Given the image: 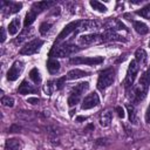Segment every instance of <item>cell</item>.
Returning <instances> with one entry per match:
<instances>
[{
	"instance_id": "1",
	"label": "cell",
	"mask_w": 150,
	"mask_h": 150,
	"mask_svg": "<svg viewBox=\"0 0 150 150\" xmlns=\"http://www.w3.org/2000/svg\"><path fill=\"white\" fill-rule=\"evenodd\" d=\"M79 50H81L80 47H77L75 45H71V43H68V42H64V43H61V45H55L52 48V50L49 52V56L54 57V59L64 57V56L75 54Z\"/></svg>"
},
{
	"instance_id": "2",
	"label": "cell",
	"mask_w": 150,
	"mask_h": 150,
	"mask_svg": "<svg viewBox=\"0 0 150 150\" xmlns=\"http://www.w3.org/2000/svg\"><path fill=\"white\" fill-rule=\"evenodd\" d=\"M115 80V70L112 68H107L104 70H102L98 75V80H97V89L98 90H105L108 87H110L112 84Z\"/></svg>"
},
{
	"instance_id": "3",
	"label": "cell",
	"mask_w": 150,
	"mask_h": 150,
	"mask_svg": "<svg viewBox=\"0 0 150 150\" xmlns=\"http://www.w3.org/2000/svg\"><path fill=\"white\" fill-rule=\"evenodd\" d=\"M89 88V83L88 82H80L77 83L75 87H73L70 95L68 97V105L69 107H74L80 102V98L82 96V94Z\"/></svg>"
},
{
	"instance_id": "4",
	"label": "cell",
	"mask_w": 150,
	"mask_h": 150,
	"mask_svg": "<svg viewBox=\"0 0 150 150\" xmlns=\"http://www.w3.org/2000/svg\"><path fill=\"white\" fill-rule=\"evenodd\" d=\"M139 68H141V67L138 66V63H137L135 60H132V61L130 62V64H129V67H128V70H127L125 80H124V87L127 88V90L132 87L134 81H135V79H136V76H137V74H138Z\"/></svg>"
},
{
	"instance_id": "5",
	"label": "cell",
	"mask_w": 150,
	"mask_h": 150,
	"mask_svg": "<svg viewBox=\"0 0 150 150\" xmlns=\"http://www.w3.org/2000/svg\"><path fill=\"white\" fill-rule=\"evenodd\" d=\"M42 45H43V40H41V39H34V40L27 42L20 49V54H22V55H32V54H35L36 52H39V49L42 47Z\"/></svg>"
},
{
	"instance_id": "6",
	"label": "cell",
	"mask_w": 150,
	"mask_h": 150,
	"mask_svg": "<svg viewBox=\"0 0 150 150\" xmlns=\"http://www.w3.org/2000/svg\"><path fill=\"white\" fill-rule=\"evenodd\" d=\"M77 26H79V20H75V21H71V22H69L63 29H62V32L59 34V36H57V40H56V43L55 45H59L61 41H63L66 38H68L70 34H73V33H77Z\"/></svg>"
},
{
	"instance_id": "7",
	"label": "cell",
	"mask_w": 150,
	"mask_h": 150,
	"mask_svg": "<svg viewBox=\"0 0 150 150\" xmlns=\"http://www.w3.org/2000/svg\"><path fill=\"white\" fill-rule=\"evenodd\" d=\"M73 64H88V66H93V64H100L103 62V57L102 56H89V57H73L69 61Z\"/></svg>"
},
{
	"instance_id": "8",
	"label": "cell",
	"mask_w": 150,
	"mask_h": 150,
	"mask_svg": "<svg viewBox=\"0 0 150 150\" xmlns=\"http://www.w3.org/2000/svg\"><path fill=\"white\" fill-rule=\"evenodd\" d=\"M100 104V97L96 93H90L89 95H87L83 101H82V104H81V109L82 110H88V109H91L96 105Z\"/></svg>"
},
{
	"instance_id": "9",
	"label": "cell",
	"mask_w": 150,
	"mask_h": 150,
	"mask_svg": "<svg viewBox=\"0 0 150 150\" xmlns=\"http://www.w3.org/2000/svg\"><path fill=\"white\" fill-rule=\"evenodd\" d=\"M23 70V62L22 61H15L12 67L9 68V70L7 71V80L9 81H15L22 73Z\"/></svg>"
},
{
	"instance_id": "10",
	"label": "cell",
	"mask_w": 150,
	"mask_h": 150,
	"mask_svg": "<svg viewBox=\"0 0 150 150\" xmlns=\"http://www.w3.org/2000/svg\"><path fill=\"white\" fill-rule=\"evenodd\" d=\"M79 42L81 45H94V43H102L101 34H84L79 38Z\"/></svg>"
},
{
	"instance_id": "11",
	"label": "cell",
	"mask_w": 150,
	"mask_h": 150,
	"mask_svg": "<svg viewBox=\"0 0 150 150\" xmlns=\"http://www.w3.org/2000/svg\"><path fill=\"white\" fill-rule=\"evenodd\" d=\"M98 29V23L94 20H79L77 33L84 30H96Z\"/></svg>"
},
{
	"instance_id": "12",
	"label": "cell",
	"mask_w": 150,
	"mask_h": 150,
	"mask_svg": "<svg viewBox=\"0 0 150 150\" xmlns=\"http://www.w3.org/2000/svg\"><path fill=\"white\" fill-rule=\"evenodd\" d=\"M38 91V88L34 87L33 84H30L27 80H23L21 82V84L19 86V89H18V93L21 94V95H26V94H33V93H36Z\"/></svg>"
},
{
	"instance_id": "13",
	"label": "cell",
	"mask_w": 150,
	"mask_h": 150,
	"mask_svg": "<svg viewBox=\"0 0 150 150\" xmlns=\"http://www.w3.org/2000/svg\"><path fill=\"white\" fill-rule=\"evenodd\" d=\"M102 42H109V41H124L123 36L115 33V30H107L105 33L101 34Z\"/></svg>"
},
{
	"instance_id": "14",
	"label": "cell",
	"mask_w": 150,
	"mask_h": 150,
	"mask_svg": "<svg viewBox=\"0 0 150 150\" xmlns=\"http://www.w3.org/2000/svg\"><path fill=\"white\" fill-rule=\"evenodd\" d=\"M146 59H148V55L143 48H138L135 52V61L138 63L139 67H143L146 63Z\"/></svg>"
},
{
	"instance_id": "15",
	"label": "cell",
	"mask_w": 150,
	"mask_h": 150,
	"mask_svg": "<svg viewBox=\"0 0 150 150\" xmlns=\"http://www.w3.org/2000/svg\"><path fill=\"white\" fill-rule=\"evenodd\" d=\"M89 73L88 71H84V70H81V69H71L68 71L67 74V79L68 80H77V79H81V77H84V76H88Z\"/></svg>"
},
{
	"instance_id": "16",
	"label": "cell",
	"mask_w": 150,
	"mask_h": 150,
	"mask_svg": "<svg viewBox=\"0 0 150 150\" xmlns=\"http://www.w3.org/2000/svg\"><path fill=\"white\" fill-rule=\"evenodd\" d=\"M149 84H150V67L143 73V75L139 77V81H138V86L143 89L148 90Z\"/></svg>"
},
{
	"instance_id": "17",
	"label": "cell",
	"mask_w": 150,
	"mask_h": 150,
	"mask_svg": "<svg viewBox=\"0 0 150 150\" xmlns=\"http://www.w3.org/2000/svg\"><path fill=\"white\" fill-rule=\"evenodd\" d=\"M21 143L16 138H8L5 144V150H20Z\"/></svg>"
},
{
	"instance_id": "18",
	"label": "cell",
	"mask_w": 150,
	"mask_h": 150,
	"mask_svg": "<svg viewBox=\"0 0 150 150\" xmlns=\"http://www.w3.org/2000/svg\"><path fill=\"white\" fill-rule=\"evenodd\" d=\"M47 69L50 74H55L60 70V63L54 57H50L48 61H47Z\"/></svg>"
},
{
	"instance_id": "19",
	"label": "cell",
	"mask_w": 150,
	"mask_h": 150,
	"mask_svg": "<svg viewBox=\"0 0 150 150\" xmlns=\"http://www.w3.org/2000/svg\"><path fill=\"white\" fill-rule=\"evenodd\" d=\"M7 29H8V33H9L11 35H15V34L19 32V29H20V19H19V18L13 19V20L9 22Z\"/></svg>"
},
{
	"instance_id": "20",
	"label": "cell",
	"mask_w": 150,
	"mask_h": 150,
	"mask_svg": "<svg viewBox=\"0 0 150 150\" xmlns=\"http://www.w3.org/2000/svg\"><path fill=\"white\" fill-rule=\"evenodd\" d=\"M33 28H25L22 32H21V34L14 40V43H16V45H20L21 42H23L28 36H30L32 34H33Z\"/></svg>"
},
{
	"instance_id": "21",
	"label": "cell",
	"mask_w": 150,
	"mask_h": 150,
	"mask_svg": "<svg viewBox=\"0 0 150 150\" xmlns=\"http://www.w3.org/2000/svg\"><path fill=\"white\" fill-rule=\"evenodd\" d=\"M134 29L141 35H144V34H146L149 32L148 26L142 21H134Z\"/></svg>"
},
{
	"instance_id": "22",
	"label": "cell",
	"mask_w": 150,
	"mask_h": 150,
	"mask_svg": "<svg viewBox=\"0 0 150 150\" xmlns=\"http://www.w3.org/2000/svg\"><path fill=\"white\" fill-rule=\"evenodd\" d=\"M111 112L110 111H105V112H103L102 115H101V117H100V124H101V127H103V128H107V127H109L110 125V123H111Z\"/></svg>"
},
{
	"instance_id": "23",
	"label": "cell",
	"mask_w": 150,
	"mask_h": 150,
	"mask_svg": "<svg viewBox=\"0 0 150 150\" xmlns=\"http://www.w3.org/2000/svg\"><path fill=\"white\" fill-rule=\"evenodd\" d=\"M35 19H36V12H35V11H33V9L28 11V12H27V14H26V16H25V21H23L25 27H26V28H27V27H29V26L35 21Z\"/></svg>"
},
{
	"instance_id": "24",
	"label": "cell",
	"mask_w": 150,
	"mask_h": 150,
	"mask_svg": "<svg viewBox=\"0 0 150 150\" xmlns=\"http://www.w3.org/2000/svg\"><path fill=\"white\" fill-rule=\"evenodd\" d=\"M6 5L8 6V11H7V14H14V13H18L21 7H22V4L21 2H6Z\"/></svg>"
},
{
	"instance_id": "25",
	"label": "cell",
	"mask_w": 150,
	"mask_h": 150,
	"mask_svg": "<svg viewBox=\"0 0 150 150\" xmlns=\"http://www.w3.org/2000/svg\"><path fill=\"white\" fill-rule=\"evenodd\" d=\"M53 5H55V2H52V1H40V2H34L32 9L38 8V11L40 12V11H43V9L49 8V7L53 6Z\"/></svg>"
},
{
	"instance_id": "26",
	"label": "cell",
	"mask_w": 150,
	"mask_h": 150,
	"mask_svg": "<svg viewBox=\"0 0 150 150\" xmlns=\"http://www.w3.org/2000/svg\"><path fill=\"white\" fill-rule=\"evenodd\" d=\"M127 110H128V115H129V121L132 124H137V116H136V111L134 105L131 104H127Z\"/></svg>"
},
{
	"instance_id": "27",
	"label": "cell",
	"mask_w": 150,
	"mask_h": 150,
	"mask_svg": "<svg viewBox=\"0 0 150 150\" xmlns=\"http://www.w3.org/2000/svg\"><path fill=\"white\" fill-rule=\"evenodd\" d=\"M136 14H137V15H141V16L144 18V19L150 20V4L145 5V6H144L143 8H141V9L136 11Z\"/></svg>"
},
{
	"instance_id": "28",
	"label": "cell",
	"mask_w": 150,
	"mask_h": 150,
	"mask_svg": "<svg viewBox=\"0 0 150 150\" xmlns=\"http://www.w3.org/2000/svg\"><path fill=\"white\" fill-rule=\"evenodd\" d=\"M29 77L34 83H40L41 82V76H40V73H39L38 68H33L29 71Z\"/></svg>"
},
{
	"instance_id": "29",
	"label": "cell",
	"mask_w": 150,
	"mask_h": 150,
	"mask_svg": "<svg viewBox=\"0 0 150 150\" xmlns=\"http://www.w3.org/2000/svg\"><path fill=\"white\" fill-rule=\"evenodd\" d=\"M89 4H90V6H91L95 11H98V12H102V13H104V12L107 11V7H105L103 4H101L100 1H96V0L93 1V0H91Z\"/></svg>"
},
{
	"instance_id": "30",
	"label": "cell",
	"mask_w": 150,
	"mask_h": 150,
	"mask_svg": "<svg viewBox=\"0 0 150 150\" xmlns=\"http://www.w3.org/2000/svg\"><path fill=\"white\" fill-rule=\"evenodd\" d=\"M55 89H56V87H55V80H54V81H48V83H47L46 87H45V91H46L48 95H52V93H53Z\"/></svg>"
},
{
	"instance_id": "31",
	"label": "cell",
	"mask_w": 150,
	"mask_h": 150,
	"mask_svg": "<svg viewBox=\"0 0 150 150\" xmlns=\"http://www.w3.org/2000/svg\"><path fill=\"white\" fill-rule=\"evenodd\" d=\"M50 27H52V23H49V22H43V23L40 25L39 32H40L42 35H45V34H47V32L50 29Z\"/></svg>"
},
{
	"instance_id": "32",
	"label": "cell",
	"mask_w": 150,
	"mask_h": 150,
	"mask_svg": "<svg viewBox=\"0 0 150 150\" xmlns=\"http://www.w3.org/2000/svg\"><path fill=\"white\" fill-rule=\"evenodd\" d=\"M1 103H2V105H5V107H13V105H14V100H13V97L4 96V97L1 98Z\"/></svg>"
},
{
	"instance_id": "33",
	"label": "cell",
	"mask_w": 150,
	"mask_h": 150,
	"mask_svg": "<svg viewBox=\"0 0 150 150\" xmlns=\"http://www.w3.org/2000/svg\"><path fill=\"white\" fill-rule=\"evenodd\" d=\"M115 110H116V112H117V115H118L120 118H123V117L125 116V112H124V108H123V107L117 105V107L115 108Z\"/></svg>"
},
{
	"instance_id": "34",
	"label": "cell",
	"mask_w": 150,
	"mask_h": 150,
	"mask_svg": "<svg viewBox=\"0 0 150 150\" xmlns=\"http://www.w3.org/2000/svg\"><path fill=\"white\" fill-rule=\"evenodd\" d=\"M27 102L30 103V104H38V103L40 102V100H39L38 97H28V98H27Z\"/></svg>"
},
{
	"instance_id": "35",
	"label": "cell",
	"mask_w": 150,
	"mask_h": 150,
	"mask_svg": "<svg viewBox=\"0 0 150 150\" xmlns=\"http://www.w3.org/2000/svg\"><path fill=\"white\" fill-rule=\"evenodd\" d=\"M145 122L146 123H150V105L148 107L146 112H145Z\"/></svg>"
},
{
	"instance_id": "36",
	"label": "cell",
	"mask_w": 150,
	"mask_h": 150,
	"mask_svg": "<svg viewBox=\"0 0 150 150\" xmlns=\"http://www.w3.org/2000/svg\"><path fill=\"white\" fill-rule=\"evenodd\" d=\"M1 42H4L6 40V33H5V28H1Z\"/></svg>"
},
{
	"instance_id": "37",
	"label": "cell",
	"mask_w": 150,
	"mask_h": 150,
	"mask_svg": "<svg viewBox=\"0 0 150 150\" xmlns=\"http://www.w3.org/2000/svg\"><path fill=\"white\" fill-rule=\"evenodd\" d=\"M87 117L86 116H77L76 117V122H81V121H86Z\"/></svg>"
},
{
	"instance_id": "38",
	"label": "cell",
	"mask_w": 150,
	"mask_h": 150,
	"mask_svg": "<svg viewBox=\"0 0 150 150\" xmlns=\"http://www.w3.org/2000/svg\"><path fill=\"white\" fill-rule=\"evenodd\" d=\"M14 130H20V127H15V125H13V127L9 128V132H15Z\"/></svg>"
}]
</instances>
